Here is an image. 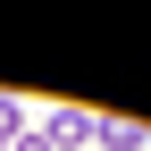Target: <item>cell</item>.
<instances>
[{"label":"cell","mask_w":151,"mask_h":151,"mask_svg":"<svg viewBox=\"0 0 151 151\" xmlns=\"http://www.w3.org/2000/svg\"><path fill=\"white\" fill-rule=\"evenodd\" d=\"M84 134H92V118H84V109H59V118H50V134H42V143H84Z\"/></svg>","instance_id":"cell-1"},{"label":"cell","mask_w":151,"mask_h":151,"mask_svg":"<svg viewBox=\"0 0 151 151\" xmlns=\"http://www.w3.org/2000/svg\"><path fill=\"white\" fill-rule=\"evenodd\" d=\"M101 151H143V126H92Z\"/></svg>","instance_id":"cell-2"},{"label":"cell","mask_w":151,"mask_h":151,"mask_svg":"<svg viewBox=\"0 0 151 151\" xmlns=\"http://www.w3.org/2000/svg\"><path fill=\"white\" fill-rule=\"evenodd\" d=\"M17 118H25V109H17V101H0V143L17 134Z\"/></svg>","instance_id":"cell-3"}]
</instances>
